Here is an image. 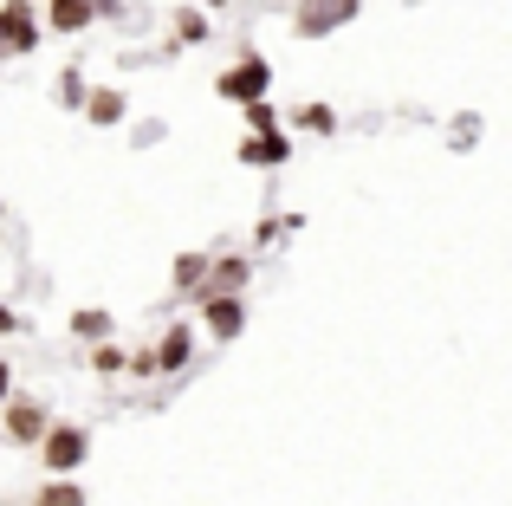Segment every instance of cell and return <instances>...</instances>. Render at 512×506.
I'll use <instances>...</instances> for the list:
<instances>
[{
    "mask_svg": "<svg viewBox=\"0 0 512 506\" xmlns=\"http://www.w3.org/2000/svg\"><path fill=\"white\" fill-rule=\"evenodd\" d=\"M240 117H247V130H279V104H273V98L240 104Z\"/></svg>",
    "mask_w": 512,
    "mask_h": 506,
    "instance_id": "ffe728a7",
    "label": "cell"
},
{
    "mask_svg": "<svg viewBox=\"0 0 512 506\" xmlns=\"http://www.w3.org/2000/svg\"><path fill=\"white\" fill-rule=\"evenodd\" d=\"M234 156H240V169H286V163H292V137H286V124H279V130H247Z\"/></svg>",
    "mask_w": 512,
    "mask_h": 506,
    "instance_id": "ba28073f",
    "label": "cell"
},
{
    "mask_svg": "<svg viewBox=\"0 0 512 506\" xmlns=\"http://www.w3.org/2000/svg\"><path fill=\"white\" fill-rule=\"evenodd\" d=\"M130 377H137V383H156V351H150V344H137V351H130Z\"/></svg>",
    "mask_w": 512,
    "mask_h": 506,
    "instance_id": "7402d4cb",
    "label": "cell"
},
{
    "mask_svg": "<svg viewBox=\"0 0 512 506\" xmlns=\"http://www.w3.org/2000/svg\"><path fill=\"white\" fill-rule=\"evenodd\" d=\"M52 98H59V111H78V117H85V98H91L85 72H78V65H65V72H59V85H52Z\"/></svg>",
    "mask_w": 512,
    "mask_h": 506,
    "instance_id": "ac0fdd59",
    "label": "cell"
},
{
    "mask_svg": "<svg viewBox=\"0 0 512 506\" xmlns=\"http://www.w3.org/2000/svg\"><path fill=\"white\" fill-rule=\"evenodd\" d=\"M20 331H26V312H13V305L0 299V338H20Z\"/></svg>",
    "mask_w": 512,
    "mask_h": 506,
    "instance_id": "603a6c76",
    "label": "cell"
},
{
    "mask_svg": "<svg viewBox=\"0 0 512 506\" xmlns=\"http://www.w3.org/2000/svg\"><path fill=\"white\" fill-rule=\"evenodd\" d=\"M195 7H208V13H227V0H195Z\"/></svg>",
    "mask_w": 512,
    "mask_h": 506,
    "instance_id": "484cf974",
    "label": "cell"
},
{
    "mask_svg": "<svg viewBox=\"0 0 512 506\" xmlns=\"http://www.w3.org/2000/svg\"><path fill=\"white\" fill-rule=\"evenodd\" d=\"M33 455H39V468H46V474H78L91 461V429H85V422H59V416H52L46 442H39Z\"/></svg>",
    "mask_w": 512,
    "mask_h": 506,
    "instance_id": "277c9868",
    "label": "cell"
},
{
    "mask_svg": "<svg viewBox=\"0 0 512 506\" xmlns=\"http://www.w3.org/2000/svg\"><path fill=\"white\" fill-rule=\"evenodd\" d=\"M0 215H7V202H0Z\"/></svg>",
    "mask_w": 512,
    "mask_h": 506,
    "instance_id": "83f0119b",
    "label": "cell"
},
{
    "mask_svg": "<svg viewBox=\"0 0 512 506\" xmlns=\"http://www.w3.org/2000/svg\"><path fill=\"white\" fill-rule=\"evenodd\" d=\"M0 59H7V26H0Z\"/></svg>",
    "mask_w": 512,
    "mask_h": 506,
    "instance_id": "4316f807",
    "label": "cell"
},
{
    "mask_svg": "<svg viewBox=\"0 0 512 506\" xmlns=\"http://www.w3.org/2000/svg\"><path fill=\"white\" fill-rule=\"evenodd\" d=\"M26 506H85V487H78V474H46V487Z\"/></svg>",
    "mask_w": 512,
    "mask_h": 506,
    "instance_id": "2e32d148",
    "label": "cell"
},
{
    "mask_svg": "<svg viewBox=\"0 0 512 506\" xmlns=\"http://www.w3.org/2000/svg\"><path fill=\"white\" fill-rule=\"evenodd\" d=\"M52 429V403L33 390H13L7 409H0V435H7V448H39Z\"/></svg>",
    "mask_w": 512,
    "mask_h": 506,
    "instance_id": "3957f363",
    "label": "cell"
},
{
    "mask_svg": "<svg viewBox=\"0 0 512 506\" xmlns=\"http://www.w3.org/2000/svg\"><path fill=\"white\" fill-rule=\"evenodd\" d=\"M7 396H13V364L0 357V409H7Z\"/></svg>",
    "mask_w": 512,
    "mask_h": 506,
    "instance_id": "d4e9b609",
    "label": "cell"
},
{
    "mask_svg": "<svg viewBox=\"0 0 512 506\" xmlns=\"http://www.w3.org/2000/svg\"><path fill=\"white\" fill-rule=\"evenodd\" d=\"M195 312H201V331H208L214 344H234V338H247L253 305H247V292H201Z\"/></svg>",
    "mask_w": 512,
    "mask_h": 506,
    "instance_id": "5b68a950",
    "label": "cell"
},
{
    "mask_svg": "<svg viewBox=\"0 0 512 506\" xmlns=\"http://www.w3.org/2000/svg\"><path fill=\"white\" fill-rule=\"evenodd\" d=\"M253 273H260V253H214V273H208L201 292H247ZM201 292H195V299H201Z\"/></svg>",
    "mask_w": 512,
    "mask_h": 506,
    "instance_id": "9c48e42d",
    "label": "cell"
},
{
    "mask_svg": "<svg viewBox=\"0 0 512 506\" xmlns=\"http://www.w3.org/2000/svg\"><path fill=\"white\" fill-rule=\"evenodd\" d=\"M85 370H91V377H130V351H124L117 338L85 344Z\"/></svg>",
    "mask_w": 512,
    "mask_h": 506,
    "instance_id": "9a60e30c",
    "label": "cell"
},
{
    "mask_svg": "<svg viewBox=\"0 0 512 506\" xmlns=\"http://www.w3.org/2000/svg\"><path fill=\"white\" fill-rule=\"evenodd\" d=\"M208 273H214V253H175V266H169V292L182 305H195V292L208 286Z\"/></svg>",
    "mask_w": 512,
    "mask_h": 506,
    "instance_id": "8fae6325",
    "label": "cell"
},
{
    "mask_svg": "<svg viewBox=\"0 0 512 506\" xmlns=\"http://www.w3.org/2000/svg\"><path fill=\"white\" fill-rule=\"evenodd\" d=\"M150 351H156V377H182V370L195 364V351H201V331L182 325V318H169V325L150 338Z\"/></svg>",
    "mask_w": 512,
    "mask_h": 506,
    "instance_id": "52a82bcc",
    "label": "cell"
},
{
    "mask_svg": "<svg viewBox=\"0 0 512 506\" xmlns=\"http://www.w3.org/2000/svg\"><path fill=\"white\" fill-rule=\"evenodd\" d=\"M98 26V13H91V0H46V33L59 39H78Z\"/></svg>",
    "mask_w": 512,
    "mask_h": 506,
    "instance_id": "4fadbf2b",
    "label": "cell"
},
{
    "mask_svg": "<svg viewBox=\"0 0 512 506\" xmlns=\"http://www.w3.org/2000/svg\"><path fill=\"white\" fill-rule=\"evenodd\" d=\"M85 124L91 130H117V124H130V98L117 85H91V98H85Z\"/></svg>",
    "mask_w": 512,
    "mask_h": 506,
    "instance_id": "7c38bea8",
    "label": "cell"
},
{
    "mask_svg": "<svg viewBox=\"0 0 512 506\" xmlns=\"http://www.w3.org/2000/svg\"><path fill=\"white\" fill-rule=\"evenodd\" d=\"M0 26H7V59H33L46 39V0H0Z\"/></svg>",
    "mask_w": 512,
    "mask_h": 506,
    "instance_id": "8992f818",
    "label": "cell"
},
{
    "mask_svg": "<svg viewBox=\"0 0 512 506\" xmlns=\"http://www.w3.org/2000/svg\"><path fill=\"white\" fill-rule=\"evenodd\" d=\"M214 98H227V104L273 98V59H266L260 46H234V59L214 72Z\"/></svg>",
    "mask_w": 512,
    "mask_h": 506,
    "instance_id": "6da1fadb",
    "label": "cell"
},
{
    "mask_svg": "<svg viewBox=\"0 0 512 506\" xmlns=\"http://www.w3.org/2000/svg\"><path fill=\"white\" fill-rule=\"evenodd\" d=\"M72 338H78V344H104V338H117L111 305H78V312H72Z\"/></svg>",
    "mask_w": 512,
    "mask_h": 506,
    "instance_id": "5bb4252c",
    "label": "cell"
},
{
    "mask_svg": "<svg viewBox=\"0 0 512 506\" xmlns=\"http://www.w3.org/2000/svg\"><path fill=\"white\" fill-rule=\"evenodd\" d=\"M208 39H214V13L195 7V0H182V7L169 13V46L188 52V46H208Z\"/></svg>",
    "mask_w": 512,
    "mask_h": 506,
    "instance_id": "30bf717a",
    "label": "cell"
},
{
    "mask_svg": "<svg viewBox=\"0 0 512 506\" xmlns=\"http://www.w3.org/2000/svg\"><path fill=\"white\" fill-rule=\"evenodd\" d=\"M292 130H305V137H338V111H331V104H299V111H292Z\"/></svg>",
    "mask_w": 512,
    "mask_h": 506,
    "instance_id": "e0dca14e",
    "label": "cell"
},
{
    "mask_svg": "<svg viewBox=\"0 0 512 506\" xmlns=\"http://www.w3.org/2000/svg\"><path fill=\"white\" fill-rule=\"evenodd\" d=\"M363 20V0H292V39H331Z\"/></svg>",
    "mask_w": 512,
    "mask_h": 506,
    "instance_id": "7a4b0ae2",
    "label": "cell"
},
{
    "mask_svg": "<svg viewBox=\"0 0 512 506\" xmlns=\"http://www.w3.org/2000/svg\"><path fill=\"white\" fill-rule=\"evenodd\" d=\"M279 234H292V221H279V215H260V221H253V253L279 247Z\"/></svg>",
    "mask_w": 512,
    "mask_h": 506,
    "instance_id": "44dd1931",
    "label": "cell"
},
{
    "mask_svg": "<svg viewBox=\"0 0 512 506\" xmlns=\"http://www.w3.org/2000/svg\"><path fill=\"white\" fill-rule=\"evenodd\" d=\"M91 13H98V20H124V7H117V0H91Z\"/></svg>",
    "mask_w": 512,
    "mask_h": 506,
    "instance_id": "cb8c5ba5",
    "label": "cell"
},
{
    "mask_svg": "<svg viewBox=\"0 0 512 506\" xmlns=\"http://www.w3.org/2000/svg\"><path fill=\"white\" fill-rule=\"evenodd\" d=\"M480 130H487V124H480V117L474 111H461V117H454V124H448V150H474V143H480Z\"/></svg>",
    "mask_w": 512,
    "mask_h": 506,
    "instance_id": "d6986e66",
    "label": "cell"
}]
</instances>
